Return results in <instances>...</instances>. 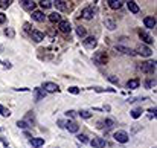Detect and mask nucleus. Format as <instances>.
<instances>
[{"instance_id":"1","label":"nucleus","mask_w":157,"mask_h":148,"mask_svg":"<svg viewBox=\"0 0 157 148\" xmlns=\"http://www.w3.org/2000/svg\"><path fill=\"white\" fill-rule=\"evenodd\" d=\"M93 63L96 66H104L107 63V54L104 51H98L93 54Z\"/></svg>"},{"instance_id":"2","label":"nucleus","mask_w":157,"mask_h":148,"mask_svg":"<svg viewBox=\"0 0 157 148\" xmlns=\"http://www.w3.org/2000/svg\"><path fill=\"white\" fill-rule=\"evenodd\" d=\"M140 70L143 73H148V75H152L155 72V61H146V63H142L140 66Z\"/></svg>"},{"instance_id":"3","label":"nucleus","mask_w":157,"mask_h":148,"mask_svg":"<svg viewBox=\"0 0 157 148\" xmlns=\"http://www.w3.org/2000/svg\"><path fill=\"white\" fill-rule=\"evenodd\" d=\"M113 137H115V140L119 142V143H127L128 139H130V136H128V133H127L125 130H118Z\"/></svg>"},{"instance_id":"4","label":"nucleus","mask_w":157,"mask_h":148,"mask_svg":"<svg viewBox=\"0 0 157 148\" xmlns=\"http://www.w3.org/2000/svg\"><path fill=\"white\" fill-rule=\"evenodd\" d=\"M46 93H55V92H58L60 90V87L55 84V83H51V81H46L43 84V87H41Z\"/></svg>"},{"instance_id":"5","label":"nucleus","mask_w":157,"mask_h":148,"mask_svg":"<svg viewBox=\"0 0 157 148\" xmlns=\"http://www.w3.org/2000/svg\"><path fill=\"white\" fill-rule=\"evenodd\" d=\"M58 29L63 32V34H69L72 31V26H70V21L69 20H61L58 23Z\"/></svg>"},{"instance_id":"6","label":"nucleus","mask_w":157,"mask_h":148,"mask_svg":"<svg viewBox=\"0 0 157 148\" xmlns=\"http://www.w3.org/2000/svg\"><path fill=\"white\" fill-rule=\"evenodd\" d=\"M20 6L23 9H26V11H35L37 3L34 2V0H20Z\"/></svg>"},{"instance_id":"7","label":"nucleus","mask_w":157,"mask_h":148,"mask_svg":"<svg viewBox=\"0 0 157 148\" xmlns=\"http://www.w3.org/2000/svg\"><path fill=\"white\" fill-rule=\"evenodd\" d=\"M81 17L85 18V20H92L95 17V9L92 6H85L82 11H81Z\"/></svg>"},{"instance_id":"8","label":"nucleus","mask_w":157,"mask_h":148,"mask_svg":"<svg viewBox=\"0 0 157 148\" xmlns=\"http://www.w3.org/2000/svg\"><path fill=\"white\" fill-rule=\"evenodd\" d=\"M64 127H66V130L69 131V133H78L79 131V125L76 124L75 121H67L66 124H64Z\"/></svg>"},{"instance_id":"9","label":"nucleus","mask_w":157,"mask_h":148,"mask_svg":"<svg viewBox=\"0 0 157 148\" xmlns=\"http://www.w3.org/2000/svg\"><path fill=\"white\" fill-rule=\"evenodd\" d=\"M140 57H145V58H148V57H151V54H152V51L148 47V46H145V44H140L139 47H137V51H136Z\"/></svg>"},{"instance_id":"10","label":"nucleus","mask_w":157,"mask_h":148,"mask_svg":"<svg viewBox=\"0 0 157 148\" xmlns=\"http://www.w3.org/2000/svg\"><path fill=\"white\" fill-rule=\"evenodd\" d=\"M82 44H84L87 49H95L96 44H98V41H96L95 37H85V38L82 40Z\"/></svg>"},{"instance_id":"11","label":"nucleus","mask_w":157,"mask_h":148,"mask_svg":"<svg viewBox=\"0 0 157 148\" xmlns=\"http://www.w3.org/2000/svg\"><path fill=\"white\" fill-rule=\"evenodd\" d=\"M88 143H90L93 148H104L105 145H107V142H105V139H102V137H93L90 142H88Z\"/></svg>"},{"instance_id":"12","label":"nucleus","mask_w":157,"mask_h":148,"mask_svg":"<svg viewBox=\"0 0 157 148\" xmlns=\"http://www.w3.org/2000/svg\"><path fill=\"white\" fill-rule=\"evenodd\" d=\"M46 98V92H44L41 87H37V89H34V99L38 102V101H41V99H44Z\"/></svg>"},{"instance_id":"13","label":"nucleus","mask_w":157,"mask_h":148,"mask_svg":"<svg viewBox=\"0 0 157 148\" xmlns=\"http://www.w3.org/2000/svg\"><path fill=\"white\" fill-rule=\"evenodd\" d=\"M155 17H151V15H148V17H145L143 18V24H145V28H148V29H154L155 28Z\"/></svg>"},{"instance_id":"14","label":"nucleus","mask_w":157,"mask_h":148,"mask_svg":"<svg viewBox=\"0 0 157 148\" xmlns=\"http://www.w3.org/2000/svg\"><path fill=\"white\" fill-rule=\"evenodd\" d=\"M31 38H32L35 43H40V41L44 40V34L40 32V31H37V29H32V31H31Z\"/></svg>"},{"instance_id":"15","label":"nucleus","mask_w":157,"mask_h":148,"mask_svg":"<svg viewBox=\"0 0 157 148\" xmlns=\"http://www.w3.org/2000/svg\"><path fill=\"white\" fill-rule=\"evenodd\" d=\"M52 6L57 8V12L58 11H66L67 9V2H64V0H55V2H52Z\"/></svg>"},{"instance_id":"16","label":"nucleus","mask_w":157,"mask_h":148,"mask_svg":"<svg viewBox=\"0 0 157 148\" xmlns=\"http://www.w3.org/2000/svg\"><path fill=\"white\" fill-rule=\"evenodd\" d=\"M139 37H140V40L143 41V43H146V44H151L154 40H152V37L146 32V31H139Z\"/></svg>"},{"instance_id":"17","label":"nucleus","mask_w":157,"mask_h":148,"mask_svg":"<svg viewBox=\"0 0 157 148\" xmlns=\"http://www.w3.org/2000/svg\"><path fill=\"white\" fill-rule=\"evenodd\" d=\"M32 20H35V21L41 23V21L46 20V15H44V12H43V11H32Z\"/></svg>"},{"instance_id":"18","label":"nucleus","mask_w":157,"mask_h":148,"mask_svg":"<svg viewBox=\"0 0 157 148\" xmlns=\"http://www.w3.org/2000/svg\"><path fill=\"white\" fill-rule=\"evenodd\" d=\"M116 51H119V52H122V54H125V55H134V54H136L134 51H131L130 47L122 46V44H116Z\"/></svg>"},{"instance_id":"19","label":"nucleus","mask_w":157,"mask_h":148,"mask_svg":"<svg viewBox=\"0 0 157 148\" xmlns=\"http://www.w3.org/2000/svg\"><path fill=\"white\" fill-rule=\"evenodd\" d=\"M127 8L133 14H139V11H140V8H139V5L136 2H127Z\"/></svg>"},{"instance_id":"20","label":"nucleus","mask_w":157,"mask_h":148,"mask_svg":"<svg viewBox=\"0 0 157 148\" xmlns=\"http://www.w3.org/2000/svg\"><path fill=\"white\" fill-rule=\"evenodd\" d=\"M104 26H105L108 31H115V29H116V21L111 20V18H105V20H104Z\"/></svg>"},{"instance_id":"21","label":"nucleus","mask_w":157,"mask_h":148,"mask_svg":"<svg viewBox=\"0 0 157 148\" xmlns=\"http://www.w3.org/2000/svg\"><path fill=\"white\" fill-rule=\"evenodd\" d=\"M31 145H32L34 148H40V146L44 145V139H43V137H32V139H31Z\"/></svg>"},{"instance_id":"22","label":"nucleus","mask_w":157,"mask_h":148,"mask_svg":"<svg viewBox=\"0 0 157 148\" xmlns=\"http://www.w3.org/2000/svg\"><path fill=\"white\" fill-rule=\"evenodd\" d=\"M108 6L111 8V9H121L122 8V2L121 0H108Z\"/></svg>"},{"instance_id":"23","label":"nucleus","mask_w":157,"mask_h":148,"mask_svg":"<svg viewBox=\"0 0 157 148\" xmlns=\"http://www.w3.org/2000/svg\"><path fill=\"white\" fill-rule=\"evenodd\" d=\"M139 84H140V81H139L137 78L130 80V81L127 83V89H130V90H134V89H137V87H139Z\"/></svg>"},{"instance_id":"24","label":"nucleus","mask_w":157,"mask_h":148,"mask_svg":"<svg viewBox=\"0 0 157 148\" xmlns=\"http://www.w3.org/2000/svg\"><path fill=\"white\" fill-rule=\"evenodd\" d=\"M49 20H51L52 23H60V21H61L60 12H52V14H49Z\"/></svg>"},{"instance_id":"25","label":"nucleus","mask_w":157,"mask_h":148,"mask_svg":"<svg viewBox=\"0 0 157 148\" xmlns=\"http://www.w3.org/2000/svg\"><path fill=\"white\" fill-rule=\"evenodd\" d=\"M76 34H78V37H81V38H85V37H87V31H85L84 26H78V28H76Z\"/></svg>"},{"instance_id":"26","label":"nucleus","mask_w":157,"mask_h":148,"mask_svg":"<svg viewBox=\"0 0 157 148\" xmlns=\"http://www.w3.org/2000/svg\"><path fill=\"white\" fill-rule=\"evenodd\" d=\"M130 115H131L133 119H137V118H140V115H142V109H134V110L130 112Z\"/></svg>"},{"instance_id":"27","label":"nucleus","mask_w":157,"mask_h":148,"mask_svg":"<svg viewBox=\"0 0 157 148\" xmlns=\"http://www.w3.org/2000/svg\"><path fill=\"white\" fill-rule=\"evenodd\" d=\"M17 127L21 128V130H26V128H29L31 125H29V122H26V121H17Z\"/></svg>"},{"instance_id":"28","label":"nucleus","mask_w":157,"mask_h":148,"mask_svg":"<svg viewBox=\"0 0 157 148\" xmlns=\"http://www.w3.org/2000/svg\"><path fill=\"white\" fill-rule=\"evenodd\" d=\"M40 6H41L43 9H49V8L52 6V2H51V0H41V2H40Z\"/></svg>"},{"instance_id":"29","label":"nucleus","mask_w":157,"mask_h":148,"mask_svg":"<svg viewBox=\"0 0 157 148\" xmlns=\"http://www.w3.org/2000/svg\"><path fill=\"white\" fill-rule=\"evenodd\" d=\"M78 115H79V116H81L82 119H90V118H92V113L88 112V110H81V112H79Z\"/></svg>"},{"instance_id":"30","label":"nucleus","mask_w":157,"mask_h":148,"mask_svg":"<svg viewBox=\"0 0 157 148\" xmlns=\"http://www.w3.org/2000/svg\"><path fill=\"white\" fill-rule=\"evenodd\" d=\"M104 125H105L107 130H110L111 127L115 125V121H113V119H104Z\"/></svg>"},{"instance_id":"31","label":"nucleus","mask_w":157,"mask_h":148,"mask_svg":"<svg viewBox=\"0 0 157 148\" xmlns=\"http://www.w3.org/2000/svg\"><path fill=\"white\" fill-rule=\"evenodd\" d=\"M5 35L9 37V38H14V37H15V31H14L12 28H6V29H5Z\"/></svg>"},{"instance_id":"32","label":"nucleus","mask_w":157,"mask_h":148,"mask_svg":"<svg viewBox=\"0 0 157 148\" xmlns=\"http://www.w3.org/2000/svg\"><path fill=\"white\" fill-rule=\"evenodd\" d=\"M11 3H12L11 0H0V8H2V9H6V8H9Z\"/></svg>"},{"instance_id":"33","label":"nucleus","mask_w":157,"mask_h":148,"mask_svg":"<svg viewBox=\"0 0 157 148\" xmlns=\"http://www.w3.org/2000/svg\"><path fill=\"white\" fill-rule=\"evenodd\" d=\"M76 139H78L79 142H82V143H88V142H90V140L87 139V136H85V134H78V136H76Z\"/></svg>"},{"instance_id":"34","label":"nucleus","mask_w":157,"mask_h":148,"mask_svg":"<svg viewBox=\"0 0 157 148\" xmlns=\"http://www.w3.org/2000/svg\"><path fill=\"white\" fill-rule=\"evenodd\" d=\"M95 90H96L98 93H102V92H111V93H115V92H116L115 89H102V87H95Z\"/></svg>"},{"instance_id":"35","label":"nucleus","mask_w":157,"mask_h":148,"mask_svg":"<svg viewBox=\"0 0 157 148\" xmlns=\"http://www.w3.org/2000/svg\"><path fill=\"white\" fill-rule=\"evenodd\" d=\"M81 90L78 89V87H75V86H72V87H69V93H72V95H78Z\"/></svg>"},{"instance_id":"36","label":"nucleus","mask_w":157,"mask_h":148,"mask_svg":"<svg viewBox=\"0 0 157 148\" xmlns=\"http://www.w3.org/2000/svg\"><path fill=\"white\" fill-rule=\"evenodd\" d=\"M152 86H155V80H148V81L145 83V87H146V89H151Z\"/></svg>"},{"instance_id":"37","label":"nucleus","mask_w":157,"mask_h":148,"mask_svg":"<svg viewBox=\"0 0 157 148\" xmlns=\"http://www.w3.org/2000/svg\"><path fill=\"white\" fill-rule=\"evenodd\" d=\"M66 116H69V118H75V116H76V112H75V110H67V112H66Z\"/></svg>"},{"instance_id":"38","label":"nucleus","mask_w":157,"mask_h":148,"mask_svg":"<svg viewBox=\"0 0 157 148\" xmlns=\"http://www.w3.org/2000/svg\"><path fill=\"white\" fill-rule=\"evenodd\" d=\"M108 80H110L111 83H113V84H119V80H118L115 75H110V77H108Z\"/></svg>"},{"instance_id":"39","label":"nucleus","mask_w":157,"mask_h":148,"mask_svg":"<svg viewBox=\"0 0 157 148\" xmlns=\"http://www.w3.org/2000/svg\"><path fill=\"white\" fill-rule=\"evenodd\" d=\"M5 21H6V15L3 12H0V24H3Z\"/></svg>"},{"instance_id":"40","label":"nucleus","mask_w":157,"mask_h":148,"mask_svg":"<svg viewBox=\"0 0 157 148\" xmlns=\"http://www.w3.org/2000/svg\"><path fill=\"white\" fill-rule=\"evenodd\" d=\"M2 116L8 118V116H11V112H9V110H6V109H3V112H2Z\"/></svg>"},{"instance_id":"41","label":"nucleus","mask_w":157,"mask_h":148,"mask_svg":"<svg viewBox=\"0 0 157 148\" xmlns=\"http://www.w3.org/2000/svg\"><path fill=\"white\" fill-rule=\"evenodd\" d=\"M25 31L26 32H31V24L29 23H25Z\"/></svg>"},{"instance_id":"42","label":"nucleus","mask_w":157,"mask_h":148,"mask_svg":"<svg viewBox=\"0 0 157 148\" xmlns=\"http://www.w3.org/2000/svg\"><path fill=\"white\" fill-rule=\"evenodd\" d=\"M14 90H17V92H29L31 89H26V87H21V89H14Z\"/></svg>"},{"instance_id":"43","label":"nucleus","mask_w":157,"mask_h":148,"mask_svg":"<svg viewBox=\"0 0 157 148\" xmlns=\"http://www.w3.org/2000/svg\"><path fill=\"white\" fill-rule=\"evenodd\" d=\"M148 112H149L151 115H154V118H155V112H157V109H155V107H154V109H149Z\"/></svg>"},{"instance_id":"44","label":"nucleus","mask_w":157,"mask_h":148,"mask_svg":"<svg viewBox=\"0 0 157 148\" xmlns=\"http://www.w3.org/2000/svg\"><path fill=\"white\" fill-rule=\"evenodd\" d=\"M58 125H60V127H64V121L60 119V121H58Z\"/></svg>"},{"instance_id":"45","label":"nucleus","mask_w":157,"mask_h":148,"mask_svg":"<svg viewBox=\"0 0 157 148\" xmlns=\"http://www.w3.org/2000/svg\"><path fill=\"white\" fill-rule=\"evenodd\" d=\"M3 109H5V107H3L2 104H0V115H2V112H3Z\"/></svg>"},{"instance_id":"46","label":"nucleus","mask_w":157,"mask_h":148,"mask_svg":"<svg viewBox=\"0 0 157 148\" xmlns=\"http://www.w3.org/2000/svg\"><path fill=\"white\" fill-rule=\"evenodd\" d=\"M2 49H3V47H2V46H0V51H2Z\"/></svg>"}]
</instances>
